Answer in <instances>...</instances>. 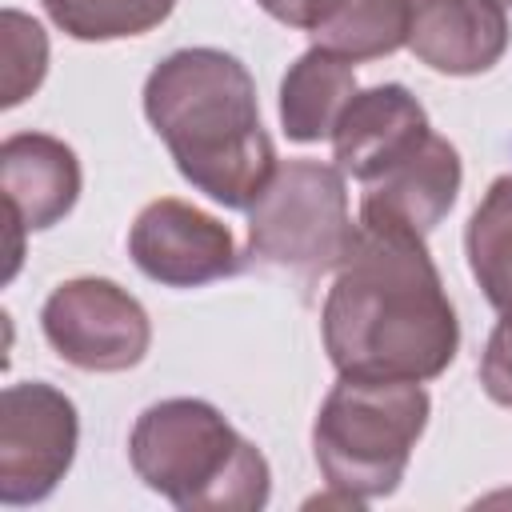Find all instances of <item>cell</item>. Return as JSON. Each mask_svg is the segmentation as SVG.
I'll return each mask as SVG.
<instances>
[{"mask_svg": "<svg viewBox=\"0 0 512 512\" xmlns=\"http://www.w3.org/2000/svg\"><path fill=\"white\" fill-rule=\"evenodd\" d=\"M324 352L340 376L436 380L460 348V320L424 236L368 228L336 264L320 308Z\"/></svg>", "mask_w": 512, "mask_h": 512, "instance_id": "1", "label": "cell"}, {"mask_svg": "<svg viewBox=\"0 0 512 512\" xmlns=\"http://www.w3.org/2000/svg\"><path fill=\"white\" fill-rule=\"evenodd\" d=\"M144 116L176 172L208 200L248 212L276 172L252 72L220 48H180L144 80Z\"/></svg>", "mask_w": 512, "mask_h": 512, "instance_id": "2", "label": "cell"}, {"mask_svg": "<svg viewBox=\"0 0 512 512\" xmlns=\"http://www.w3.org/2000/svg\"><path fill=\"white\" fill-rule=\"evenodd\" d=\"M132 472L180 512H256L268 504L272 472L216 404L172 396L144 408L128 436Z\"/></svg>", "mask_w": 512, "mask_h": 512, "instance_id": "3", "label": "cell"}, {"mask_svg": "<svg viewBox=\"0 0 512 512\" xmlns=\"http://www.w3.org/2000/svg\"><path fill=\"white\" fill-rule=\"evenodd\" d=\"M432 400L420 380L340 376L312 424V452L328 488L360 508L400 488Z\"/></svg>", "mask_w": 512, "mask_h": 512, "instance_id": "4", "label": "cell"}, {"mask_svg": "<svg viewBox=\"0 0 512 512\" xmlns=\"http://www.w3.org/2000/svg\"><path fill=\"white\" fill-rule=\"evenodd\" d=\"M352 240L344 172L324 160H280L248 208V256L304 280L336 272Z\"/></svg>", "mask_w": 512, "mask_h": 512, "instance_id": "5", "label": "cell"}, {"mask_svg": "<svg viewBox=\"0 0 512 512\" xmlns=\"http://www.w3.org/2000/svg\"><path fill=\"white\" fill-rule=\"evenodd\" d=\"M44 340L80 372H128L148 356L152 320L144 304L108 276H76L40 308Z\"/></svg>", "mask_w": 512, "mask_h": 512, "instance_id": "6", "label": "cell"}, {"mask_svg": "<svg viewBox=\"0 0 512 512\" xmlns=\"http://www.w3.org/2000/svg\"><path fill=\"white\" fill-rule=\"evenodd\" d=\"M76 404L44 380L8 384L0 392V504H40L56 492L76 460Z\"/></svg>", "mask_w": 512, "mask_h": 512, "instance_id": "7", "label": "cell"}, {"mask_svg": "<svg viewBox=\"0 0 512 512\" xmlns=\"http://www.w3.org/2000/svg\"><path fill=\"white\" fill-rule=\"evenodd\" d=\"M128 256L164 288H200L240 272V252L228 224L176 196H160L140 208L128 228Z\"/></svg>", "mask_w": 512, "mask_h": 512, "instance_id": "8", "label": "cell"}, {"mask_svg": "<svg viewBox=\"0 0 512 512\" xmlns=\"http://www.w3.org/2000/svg\"><path fill=\"white\" fill-rule=\"evenodd\" d=\"M424 104L404 84L356 88L332 132V160L344 176L368 184L428 140Z\"/></svg>", "mask_w": 512, "mask_h": 512, "instance_id": "9", "label": "cell"}, {"mask_svg": "<svg viewBox=\"0 0 512 512\" xmlns=\"http://www.w3.org/2000/svg\"><path fill=\"white\" fill-rule=\"evenodd\" d=\"M460 152L444 136L428 132V140L408 152L400 164L380 172L364 184L360 196V224L368 228H400L428 236L460 196Z\"/></svg>", "mask_w": 512, "mask_h": 512, "instance_id": "10", "label": "cell"}, {"mask_svg": "<svg viewBox=\"0 0 512 512\" xmlns=\"http://www.w3.org/2000/svg\"><path fill=\"white\" fill-rule=\"evenodd\" d=\"M0 192L16 224V248L24 232L60 224L80 200V160L48 132H12L0 144Z\"/></svg>", "mask_w": 512, "mask_h": 512, "instance_id": "11", "label": "cell"}, {"mask_svg": "<svg viewBox=\"0 0 512 512\" xmlns=\"http://www.w3.org/2000/svg\"><path fill=\"white\" fill-rule=\"evenodd\" d=\"M420 64L444 76L488 72L508 52V16L496 0H420L408 32Z\"/></svg>", "mask_w": 512, "mask_h": 512, "instance_id": "12", "label": "cell"}, {"mask_svg": "<svg viewBox=\"0 0 512 512\" xmlns=\"http://www.w3.org/2000/svg\"><path fill=\"white\" fill-rule=\"evenodd\" d=\"M356 96V72L352 60L328 52V48H308L296 56L280 80V124L284 136L296 144H320L332 140L340 112Z\"/></svg>", "mask_w": 512, "mask_h": 512, "instance_id": "13", "label": "cell"}, {"mask_svg": "<svg viewBox=\"0 0 512 512\" xmlns=\"http://www.w3.org/2000/svg\"><path fill=\"white\" fill-rule=\"evenodd\" d=\"M416 8L420 0H324L308 36L316 48H328L352 64L380 60L408 44Z\"/></svg>", "mask_w": 512, "mask_h": 512, "instance_id": "14", "label": "cell"}, {"mask_svg": "<svg viewBox=\"0 0 512 512\" xmlns=\"http://www.w3.org/2000/svg\"><path fill=\"white\" fill-rule=\"evenodd\" d=\"M468 268L496 312H512V172L496 176L464 228Z\"/></svg>", "mask_w": 512, "mask_h": 512, "instance_id": "15", "label": "cell"}, {"mask_svg": "<svg viewBox=\"0 0 512 512\" xmlns=\"http://www.w3.org/2000/svg\"><path fill=\"white\" fill-rule=\"evenodd\" d=\"M40 4L64 36L84 44L144 36L156 24H164L176 8V0H40Z\"/></svg>", "mask_w": 512, "mask_h": 512, "instance_id": "16", "label": "cell"}, {"mask_svg": "<svg viewBox=\"0 0 512 512\" xmlns=\"http://www.w3.org/2000/svg\"><path fill=\"white\" fill-rule=\"evenodd\" d=\"M0 24H4V108H16L40 88L48 72V36L32 16L16 8H4Z\"/></svg>", "mask_w": 512, "mask_h": 512, "instance_id": "17", "label": "cell"}, {"mask_svg": "<svg viewBox=\"0 0 512 512\" xmlns=\"http://www.w3.org/2000/svg\"><path fill=\"white\" fill-rule=\"evenodd\" d=\"M480 384L488 400L500 408H512V312H500L496 328L488 332L484 356H480Z\"/></svg>", "mask_w": 512, "mask_h": 512, "instance_id": "18", "label": "cell"}, {"mask_svg": "<svg viewBox=\"0 0 512 512\" xmlns=\"http://www.w3.org/2000/svg\"><path fill=\"white\" fill-rule=\"evenodd\" d=\"M272 20H280V24H288V28H312L316 24V16H320V8H324V0H256Z\"/></svg>", "mask_w": 512, "mask_h": 512, "instance_id": "19", "label": "cell"}, {"mask_svg": "<svg viewBox=\"0 0 512 512\" xmlns=\"http://www.w3.org/2000/svg\"><path fill=\"white\" fill-rule=\"evenodd\" d=\"M496 4H504V8H512V0H496Z\"/></svg>", "mask_w": 512, "mask_h": 512, "instance_id": "20", "label": "cell"}]
</instances>
